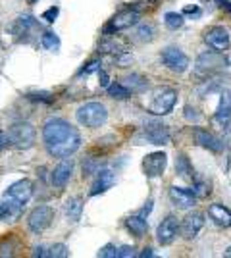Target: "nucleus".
I'll list each match as a JSON object with an SVG mask.
<instances>
[{
	"mask_svg": "<svg viewBox=\"0 0 231 258\" xmlns=\"http://www.w3.org/2000/svg\"><path fill=\"white\" fill-rule=\"evenodd\" d=\"M121 85L127 87L131 93H141V91H144L146 89V79H144L143 76H139V74H131V76H125L123 79H121Z\"/></svg>",
	"mask_w": 231,
	"mask_h": 258,
	"instance_id": "24",
	"label": "nucleus"
},
{
	"mask_svg": "<svg viewBox=\"0 0 231 258\" xmlns=\"http://www.w3.org/2000/svg\"><path fill=\"white\" fill-rule=\"evenodd\" d=\"M208 216L216 226L231 227V210L229 208H225L223 205H218V203L210 205L208 206Z\"/></svg>",
	"mask_w": 231,
	"mask_h": 258,
	"instance_id": "19",
	"label": "nucleus"
},
{
	"mask_svg": "<svg viewBox=\"0 0 231 258\" xmlns=\"http://www.w3.org/2000/svg\"><path fill=\"white\" fill-rule=\"evenodd\" d=\"M43 143L50 156L67 158L81 147V133L66 119L50 118L43 125Z\"/></svg>",
	"mask_w": 231,
	"mask_h": 258,
	"instance_id": "1",
	"label": "nucleus"
},
{
	"mask_svg": "<svg viewBox=\"0 0 231 258\" xmlns=\"http://www.w3.org/2000/svg\"><path fill=\"white\" fill-rule=\"evenodd\" d=\"M97 70H100V62L99 60H95V62H91V64L81 72V76H89V74H93V72H97Z\"/></svg>",
	"mask_w": 231,
	"mask_h": 258,
	"instance_id": "37",
	"label": "nucleus"
},
{
	"mask_svg": "<svg viewBox=\"0 0 231 258\" xmlns=\"http://www.w3.org/2000/svg\"><path fill=\"white\" fill-rule=\"evenodd\" d=\"M183 14H195V16H200V10H198L197 6H193V8H185Z\"/></svg>",
	"mask_w": 231,
	"mask_h": 258,
	"instance_id": "44",
	"label": "nucleus"
},
{
	"mask_svg": "<svg viewBox=\"0 0 231 258\" xmlns=\"http://www.w3.org/2000/svg\"><path fill=\"white\" fill-rule=\"evenodd\" d=\"M137 256V252H135V247H129V245H125V247L118 248V258H133Z\"/></svg>",
	"mask_w": 231,
	"mask_h": 258,
	"instance_id": "34",
	"label": "nucleus"
},
{
	"mask_svg": "<svg viewBox=\"0 0 231 258\" xmlns=\"http://www.w3.org/2000/svg\"><path fill=\"white\" fill-rule=\"evenodd\" d=\"M108 95H110L112 98L123 100V98L131 97V91H129L127 87H123L121 83H112V85H108Z\"/></svg>",
	"mask_w": 231,
	"mask_h": 258,
	"instance_id": "28",
	"label": "nucleus"
},
{
	"mask_svg": "<svg viewBox=\"0 0 231 258\" xmlns=\"http://www.w3.org/2000/svg\"><path fill=\"white\" fill-rule=\"evenodd\" d=\"M185 118L191 121V119H195V121H200V114H197V110L191 106H185Z\"/></svg>",
	"mask_w": 231,
	"mask_h": 258,
	"instance_id": "36",
	"label": "nucleus"
},
{
	"mask_svg": "<svg viewBox=\"0 0 231 258\" xmlns=\"http://www.w3.org/2000/svg\"><path fill=\"white\" fill-rule=\"evenodd\" d=\"M71 173H73V160L64 158V160L60 162L54 170H52L50 181H52V185H54L56 189H64L67 183H69V179H71Z\"/></svg>",
	"mask_w": 231,
	"mask_h": 258,
	"instance_id": "13",
	"label": "nucleus"
},
{
	"mask_svg": "<svg viewBox=\"0 0 231 258\" xmlns=\"http://www.w3.org/2000/svg\"><path fill=\"white\" fill-rule=\"evenodd\" d=\"M204 41L216 52H225L231 44L229 33H227L225 27H221V25H214V27L206 29L204 31Z\"/></svg>",
	"mask_w": 231,
	"mask_h": 258,
	"instance_id": "10",
	"label": "nucleus"
},
{
	"mask_svg": "<svg viewBox=\"0 0 231 258\" xmlns=\"http://www.w3.org/2000/svg\"><path fill=\"white\" fill-rule=\"evenodd\" d=\"M33 197V183L29 179H20V181L12 183L10 187L4 191V199L12 201L16 205L25 206L29 203V199Z\"/></svg>",
	"mask_w": 231,
	"mask_h": 258,
	"instance_id": "9",
	"label": "nucleus"
},
{
	"mask_svg": "<svg viewBox=\"0 0 231 258\" xmlns=\"http://www.w3.org/2000/svg\"><path fill=\"white\" fill-rule=\"evenodd\" d=\"M150 210H152V199H148L146 206H143V208H141V212H139V214H141V216H148V214H150Z\"/></svg>",
	"mask_w": 231,
	"mask_h": 258,
	"instance_id": "41",
	"label": "nucleus"
},
{
	"mask_svg": "<svg viewBox=\"0 0 231 258\" xmlns=\"http://www.w3.org/2000/svg\"><path fill=\"white\" fill-rule=\"evenodd\" d=\"M176 173L179 175V177L193 179L195 172H193V166H191V162H189V158L185 156V154H177V158H176Z\"/></svg>",
	"mask_w": 231,
	"mask_h": 258,
	"instance_id": "25",
	"label": "nucleus"
},
{
	"mask_svg": "<svg viewBox=\"0 0 231 258\" xmlns=\"http://www.w3.org/2000/svg\"><path fill=\"white\" fill-rule=\"evenodd\" d=\"M58 12H60V10H58L56 6H52V8H48V10H46V12L43 14V20H46L48 23H52V22L56 20V16H58Z\"/></svg>",
	"mask_w": 231,
	"mask_h": 258,
	"instance_id": "35",
	"label": "nucleus"
},
{
	"mask_svg": "<svg viewBox=\"0 0 231 258\" xmlns=\"http://www.w3.org/2000/svg\"><path fill=\"white\" fill-rule=\"evenodd\" d=\"M133 37H135V41H139V43H150L154 39V27L150 23H141V25L135 29Z\"/></svg>",
	"mask_w": 231,
	"mask_h": 258,
	"instance_id": "26",
	"label": "nucleus"
},
{
	"mask_svg": "<svg viewBox=\"0 0 231 258\" xmlns=\"http://www.w3.org/2000/svg\"><path fill=\"white\" fill-rule=\"evenodd\" d=\"M41 43H43V46L46 48V50H52V52H56L58 48H60V39L56 37L54 33H44L43 39H41Z\"/></svg>",
	"mask_w": 231,
	"mask_h": 258,
	"instance_id": "29",
	"label": "nucleus"
},
{
	"mask_svg": "<svg viewBox=\"0 0 231 258\" xmlns=\"http://www.w3.org/2000/svg\"><path fill=\"white\" fill-rule=\"evenodd\" d=\"M125 227H127L135 237H144L146 231H148V224H146L144 216H141V214L129 216V218L125 220Z\"/></svg>",
	"mask_w": 231,
	"mask_h": 258,
	"instance_id": "23",
	"label": "nucleus"
},
{
	"mask_svg": "<svg viewBox=\"0 0 231 258\" xmlns=\"http://www.w3.org/2000/svg\"><path fill=\"white\" fill-rule=\"evenodd\" d=\"M202 226H204V214H200V212H189L183 218V222H181V235L191 241V239H195L198 235V231L202 229Z\"/></svg>",
	"mask_w": 231,
	"mask_h": 258,
	"instance_id": "15",
	"label": "nucleus"
},
{
	"mask_svg": "<svg viewBox=\"0 0 231 258\" xmlns=\"http://www.w3.org/2000/svg\"><path fill=\"white\" fill-rule=\"evenodd\" d=\"M170 201L177 206V208H193L195 203H197V197L191 189H183V187H170Z\"/></svg>",
	"mask_w": 231,
	"mask_h": 258,
	"instance_id": "17",
	"label": "nucleus"
},
{
	"mask_svg": "<svg viewBox=\"0 0 231 258\" xmlns=\"http://www.w3.org/2000/svg\"><path fill=\"white\" fill-rule=\"evenodd\" d=\"M193 193H195L197 199H204V197H208L210 187L204 181H197L195 185H193Z\"/></svg>",
	"mask_w": 231,
	"mask_h": 258,
	"instance_id": "32",
	"label": "nucleus"
},
{
	"mask_svg": "<svg viewBox=\"0 0 231 258\" xmlns=\"http://www.w3.org/2000/svg\"><path fill=\"white\" fill-rule=\"evenodd\" d=\"M231 119V91H223L220 98V104L216 110V121L227 123Z\"/></svg>",
	"mask_w": 231,
	"mask_h": 258,
	"instance_id": "22",
	"label": "nucleus"
},
{
	"mask_svg": "<svg viewBox=\"0 0 231 258\" xmlns=\"http://www.w3.org/2000/svg\"><path fill=\"white\" fill-rule=\"evenodd\" d=\"M99 258H118V248L114 247V245H106V247H102L99 250Z\"/></svg>",
	"mask_w": 231,
	"mask_h": 258,
	"instance_id": "33",
	"label": "nucleus"
},
{
	"mask_svg": "<svg viewBox=\"0 0 231 258\" xmlns=\"http://www.w3.org/2000/svg\"><path fill=\"white\" fill-rule=\"evenodd\" d=\"M195 141H197V145H200V147H204V149H208L212 152H221L225 149L223 141L218 135L204 131V129H195Z\"/></svg>",
	"mask_w": 231,
	"mask_h": 258,
	"instance_id": "18",
	"label": "nucleus"
},
{
	"mask_svg": "<svg viewBox=\"0 0 231 258\" xmlns=\"http://www.w3.org/2000/svg\"><path fill=\"white\" fill-rule=\"evenodd\" d=\"M8 145H10V137H8V133L0 131V151H2V149H6Z\"/></svg>",
	"mask_w": 231,
	"mask_h": 258,
	"instance_id": "39",
	"label": "nucleus"
},
{
	"mask_svg": "<svg viewBox=\"0 0 231 258\" xmlns=\"http://www.w3.org/2000/svg\"><path fill=\"white\" fill-rule=\"evenodd\" d=\"M8 137H10V145H14L16 149L27 151V149L33 147L35 141H37V131H35V127L31 123H27V121H18V123L10 125Z\"/></svg>",
	"mask_w": 231,
	"mask_h": 258,
	"instance_id": "4",
	"label": "nucleus"
},
{
	"mask_svg": "<svg viewBox=\"0 0 231 258\" xmlns=\"http://www.w3.org/2000/svg\"><path fill=\"white\" fill-rule=\"evenodd\" d=\"M108 85H110V77H108L106 72L100 70V87H106V89H108Z\"/></svg>",
	"mask_w": 231,
	"mask_h": 258,
	"instance_id": "40",
	"label": "nucleus"
},
{
	"mask_svg": "<svg viewBox=\"0 0 231 258\" xmlns=\"http://www.w3.org/2000/svg\"><path fill=\"white\" fill-rule=\"evenodd\" d=\"M99 52H104V54H112V56H121V54L127 52V48H125V44L121 43L120 39H116V37H110V35H106V39L99 44Z\"/></svg>",
	"mask_w": 231,
	"mask_h": 258,
	"instance_id": "20",
	"label": "nucleus"
},
{
	"mask_svg": "<svg viewBox=\"0 0 231 258\" xmlns=\"http://www.w3.org/2000/svg\"><path fill=\"white\" fill-rule=\"evenodd\" d=\"M114 185H116V173L112 172L110 168H100L99 172H97V179L93 183L89 195H91V197H97V195L106 193Z\"/></svg>",
	"mask_w": 231,
	"mask_h": 258,
	"instance_id": "14",
	"label": "nucleus"
},
{
	"mask_svg": "<svg viewBox=\"0 0 231 258\" xmlns=\"http://www.w3.org/2000/svg\"><path fill=\"white\" fill-rule=\"evenodd\" d=\"M164 23L168 29H172V31H177V29H181L183 27V23H185V18H183V14H177V12H168L164 16Z\"/></svg>",
	"mask_w": 231,
	"mask_h": 258,
	"instance_id": "27",
	"label": "nucleus"
},
{
	"mask_svg": "<svg viewBox=\"0 0 231 258\" xmlns=\"http://www.w3.org/2000/svg\"><path fill=\"white\" fill-rule=\"evenodd\" d=\"M160 58H162V62L168 70H172V72H176V74H183V72H187L189 68V56L183 50H179L177 46H168L162 50L160 54Z\"/></svg>",
	"mask_w": 231,
	"mask_h": 258,
	"instance_id": "8",
	"label": "nucleus"
},
{
	"mask_svg": "<svg viewBox=\"0 0 231 258\" xmlns=\"http://www.w3.org/2000/svg\"><path fill=\"white\" fill-rule=\"evenodd\" d=\"M139 20H141V14L135 10V8H125V10L118 12V14L112 18L110 23L104 27V35L129 29V27H133V25H137Z\"/></svg>",
	"mask_w": 231,
	"mask_h": 258,
	"instance_id": "7",
	"label": "nucleus"
},
{
	"mask_svg": "<svg viewBox=\"0 0 231 258\" xmlns=\"http://www.w3.org/2000/svg\"><path fill=\"white\" fill-rule=\"evenodd\" d=\"M75 118L81 125H85L89 129H97V127H102L106 123L108 110H106L104 104H100V102H87V104L77 108Z\"/></svg>",
	"mask_w": 231,
	"mask_h": 258,
	"instance_id": "2",
	"label": "nucleus"
},
{
	"mask_svg": "<svg viewBox=\"0 0 231 258\" xmlns=\"http://www.w3.org/2000/svg\"><path fill=\"white\" fill-rule=\"evenodd\" d=\"M33 256H39V258H50V254H48V250L44 247H35L33 248Z\"/></svg>",
	"mask_w": 231,
	"mask_h": 258,
	"instance_id": "38",
	"label": "nucleus"
},
{
	"mask_svg": "<svg viewBox=\"0 0 231 258\" xmlns=\"http://www.w3.org/2000/svg\"><path fill=\"white\" fill-rule=\"evenodd\" d=\"M64 212H66L69 222H79L83 214V199L81 197H69L64 203Z\"/></svg>",
	"mask_w": 231,
	"mask_h": 258,
	"instance_id": "21",
	"label": "nucleus"
},
{
	"mask_svg": "<svg viewBox=\"0 0 231 258\" xmlns=\"http://www.w3.org/2000/svg\"><path fill=\"white\" fill-rule=\"evenodd\" d=\"M177 102V91L172 87H156L152 91V98L148 102V112L156 116L170 114Z\"/></svg>",
	"mask_w": 231,
	"mask_h": 258,
	"instance_id": "3",
	"label": "nucleus"
},
{
	"mask_svg": "<svg viewBox=\"0 0 231 258\" xmlns=\"http://www.w3.org/2000/svg\"><path fill=\"white\" fill-rule=\"evenodd\" d=\"M52 220H54V210L50 206L41 205L29 212V216H27V226H29V229L33 233L41 235V233H44L50 227Z\"/></svg>",
	"mask_w": 231,
	"mask_h": 258,
	"instance_id": "6",
	"label": "nucleus"
},
{
	"mask_svg": "<svg viewBox=\"0 0 231 258\" xmlns=\"http://www.w3.org/2000/svg\"><path fill=\"white\" fill-rule=\"evenodd\" d=\"M144 141H148L150 145H168L170 143V131L166 125L158 123V121H152L148 123L143 131Z\"/></svg>",
	"mask_w": 231,
	"mask_h": 258,
	"instance_id": "16",
	"label": "nucleus"
},
{
	"mask_svg": "<svg viewBox=\"0 0 231 258\" xmlns=\"http://www.w3.org/2000/svg\"><path fill=\"white\" fill-rule=\"evenodd\" d=\"M181 226L177 224V218L176 216H168L166 220L160 222V226L156 229V241L162 245V247H168L176 241L177 233H179Z\"/></svg>",
	"mask_w": 231,
	"mask_h": 258,
	"instance_id": "11",
	"label": "nucleus"
},
{
	"mask_svg": "<svg viewBox=\"0 0 231 258\" xmlns=\"http://www.w3.org/2000/svg\"><path fill=\"white\" fill-rule=\"evenodd\" d=\"M225 66H227V60H225L223 52H216V50H212V52H202L197 58V64H195V76L208 77V76H212L214 72L225 68Z\"/></svg>",
	"mask_w": 231,
	"mask_h": 258,
	"instance_id": "5",
	"label": "nucleus"
},
{
	"mask_svg": "<svg viewBox=\"0 0 231 258\" xmlns=\"http://www.w3.org/2000/svg\"><path fill=\"white\" fill-rule=\"evenodd\" d=\"M168 166L166 152H150L143 158V172L146 177H160Z\"/></svg>",
	"mask_w": 231,
	"mask_h": 258,
	"instance_id": "12",
	"label": "nucleus"
},
{
	"mask_svg": "<svg viewBox=\"0 0 231 258\" xmlns=\"http://www.w3.org/2000/svg\"><path fill=\"white\" fill-rule=\"evenodd\" d=\"M225 256H231V247L227 248V250H225Z\"/></svg>",
	"mask_w": 231,
	"mask_h": 258,
	"instance_id": "45",
	"label": "nucleus"
},
{
	"mask_svg": "<svg viewBox=\"0 0 231 258\" xmlns=\"http://www.w3.org/2000/svg\"><path fill=\"white\" fill-rule=\"evenodd\" d=\"M99 170H100V164L95 158H87V160L83 162V177L93 175V173H97Z\"/></svg>",
	"mask_w": 231,
	"mask_h": 258,
	"instance_id": "31",
	"label": "nucleus"
},
{
	"mask_svg": "<svg viewBox=\"0 0 231 258\" xmlns=\"http://www.w3.org/2000/svg\"><path fill=\"white\" fill-rule=\"evenodd\" d=\"M48 254H50V258H67L69 256V250H67L64 243H56V245L48 248Z\"/></svg>",
	"mask_w": 231,
	"mask_h": 258,
	"instance_id": "30",
	"label": "nucleus"
},
{
	"mask_svg": "<svg viewBox=\"0 0 231 258\" xmlns=\"http://www.w3.org/2000/svg\"><path fill=\"white\" fill-rule=\"evenodd\" d=\"M218 4H220L221 8H225L227 12H231V2H229V0H218Z\"/></svg>",
	"mask_w": 231,
	"mask_h": 258,
	"instance_id": "42",
	"label": "nucleus"
},
{
	"mask_svg": "<svg viewBox=\"0 0 231 258\" xmlns=\"http://www.w3.org/2000/svg\"><path fill=\"white\" fill-rule=\"evenodd\" d=\"M141 258H150V256H154V252H152V248H144L143 252L139 254Z\"/></svg>",
	"mask_w": 231,
	"mask_h": 258,
	"instance_id": "43",
	"label": "nucleus"
}]
</instances>
